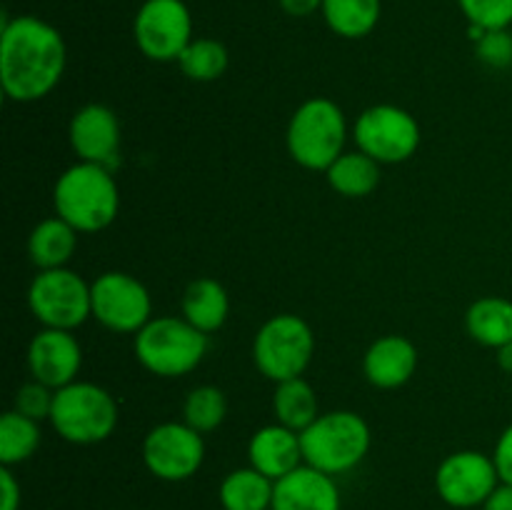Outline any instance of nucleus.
I'll return each mask as SVG.
<instances>
[{"instance_id": "f257e3e1", "label": "nucleus", "mask_w": 512, "mask_h": 510, "mask_svg": "<svg viewBox=\"0 0 512 510\" xmlns=\"http://www.w3.org/2000/svg\"><path fill=\"white\" fill-rule=\"evenodd\" d=\"M68 48L58 28L35 15L3 18L0 88L13 103H35L55 90L65 73Z\"/></svg>"}, {"instance_id": "f03ea898", "label": "nucleus", "mask_w": 512, "mask_h": 510, "mask_svg": "<svg viewBox=\"0 0 512 510\" xmlns=\"http://www.w3.org/2000/svg\"><path fill=\"white\" fill-rule=\"evenodd\" d=\"M53 205L55 215L78 233H100L113 225L120 210V190L113 170L78 160L55 180Z\"/></svg>"}, {"instance_id": "7ed1b4c3", "label": "nucleus", "mask_w": 512, "mask_h": 510, "mask_svg": "<svg viewBox=\"0 0 512 510\" xmlns=\"http://www.w3.org/2000/svg\"><path fill=\"white\" fill-rule=\"evenodd\" d=\"M370 443H373L370 425L353 410L320 413L315 423L300 433L305 465L323 470L333 478L358 468L370 453Z\"/></svg>"}, {"instance_id": "20e7f679", "label": "nucleus", "mask_w": 512, "mask_h": 510, "mask_svg": "<svg viewBox=\"0 0 512 510\" xmlns=\"http://www.w3.org/2000/svg\"><path fill=\"white\" fill-rule=\"evenodd\" d=\"M348 143V120L330 98H310L290 115L285 145L300 168L328 170Z\"/></svg>"}, {"instance_id": "39448f33", "label": "nucleus", "mask_w": 512, "mask_h": 510, "mask_svg": "<svg viewBox=\"0 0 512 510\" xmlns=\"http://www.w3.org/2000/svg\"><path fill=\"white\" fill-rule=\"evenodd\" d=\"M208 335L188 323L183 315L153 318L133 338L138 363L158 378H180L203 363L208 353Z\"/></svg>"}, {"instance_id": "423d86ee", "label": "nucleus", "mask_w": 512, "mask_h": 510, "mask_svg": "<svg viewBox=\"0 0 512 510\" xmlns=\"http://www.w3.org/2000/svg\"><path fill=\"white\" fill-rule=\"evenodd\" d=\"M50 425L65 443H103L118 428V403L100 385L75 380L55 390Z\"/></svg>"}, {"instance_id": "0eeeda50", "label": "nucleus", "mask_w": 512, "mask_h": 510, "mask_svg": "<svg viewBox=\"0 0 512 510\" xmlns=\"http://www.w3.org/2000/svg\"><path fill=\"white\" fill-rule=\"evenodd\" d=\"M315 355V333L300 315L280 313L265 320L253 340V360L273 383L300 378Z\"/></svg>"}, {"instance_id": "6e6552de", "label": "nucleus", "mask_w": 512, "mask_h": 510, "mask_svg": "<svg viewBox=\"0 0 512 510\" xmlns=\"http://www.w3.org/2000/svg\"><path fill=\"white\" fill-rule=\"evenodd\" d=\"M28 308L43 328H80L93 318L90 283L70 268L38 270L28 288Z\"/></svg>"}, {"instance_id": "1a4fd4ad", "label": "nucleus", "mask_w": 512, "mask_h": 510, "mask_svg": "<svg viewBox=\"0 0 512 510\" xmlns=\"http://www.w3.org/2000/svg\"><path fill=\"white\" fill-rule=\"evenodd\" d=\"M353 138L380 165L405 163L420 148V123L400 105H370L355 120Z\"/></svg>"}, {"instance_id": "9d476101", "label": "nucleus", "mask_w": 512, "mask_h": 510, "mask_svg": "<svg viewBox=\"0 0 512 510\" xmlns=\"http://www.w3.org/2000/svg\"><path fill=\"white\" fill-rule=\"evenodd\" d=\"M140 53L155 63H178L193 40V15L185 0H145L133 20Z\"/></svg>"}, {"instance_id": "9b49d317", "label": "nucleus", "mask_w": 512, "mask_h": 510, "mask_svg": "<svg viewBox=\"0 0 512 510\" xmlns=\"http://www.w3.org/2000/svg\"><path fill=\"white\" fill-rule=\"evenodd\" d=\"M93 318L113 333L135 335L153 320V298L135 275L108 270L90 283Z\"/></svg>"}, {"instance_id": "f8f14e48", "label": "nucleus", "mask_w": 512, "mask_h": 510, "mask_svg": "<svg viewBox=\"0 0 512 510\" xmlns=\"http://www.w3.org/2000/svg\"><path fill=\"white\" fill-rule=\"evenodd\" d=\"M500 483L503 480L495 458L480 450H455L445 455L435 470V490L440 500L455 510L483 508Z\"/></svg>"}, {"instance_id": "ddd939ff", "label": "nucleus", "mask_w": 512, "mask_h": 510, "mask_svg": "<svg viewBox=\"0 0 512 510\" xmlns=\"http://www.w3.org/2000/svg\"><path fill=\"white\" fill-rule=\"evenodd\" d=\"M205 460L203 433L190 428L180 420L160 423L145 435L143 463L158 480L165 483H183L193 478Z\"/></svg>"}, {"instance_id": "4468645a", "label": "nucleus", "mask_w": 512, "mask_h": 510, "mask_svg": "<svg viewBox=\"0 0 512 510\" xmlns=\"http://www.w3.org/2000/svg\"><path fill=\"white\" fill-rule=\"evenodd\" d=\"M83 365V348L73 330L43 328L28 345V370L33 380L58 390L75 383Z\"/></svg>"}, {"instance_id": "2eb2a0df", "label": "nucleus", "mask_w": 512, "mask_h": 510, "mask_svg": "<svg viewBox=\"0 0 512 510\" xmlns=\"http://www.w3.org/2000/svg\"><path fill=\"white\" fill-rule=\"evenodd\" d=\"M68 140L78 160L113 168L120 148V120L108 105L88 103L70 118Z\"/></svg>"}, {"instance_id": "dca6fc26", "label": "nucleus", "mask_w": 512, "mask_h": 510, "mask_svg": "<svg viewBox=\"0 0 512 510\" xmlns=\"http://www.w3.org/2000/svg\"><path fill=\"white\" fill-rule=\"evenodd\" d=\"M270 510H343V498L333 475L303 463L290 475L275 480Z\"/></svg>"}, {"instance_id": "f3484780", "label": "nucleus", "mask_w": 512, "mask_h": 510, "mask_svg": "<svg viewBox=\"0 0 512 510\" xmlns=\"http://www.w3.org/2000/svg\"><path fill=\"white\" fill-rule=\"evenodd\" d=\"M418 348L405 335H383L363 355V373L373 388L395 390L410 383L418 370Z\"/></svg>"}, {"instance_id": "a211bd4d", "label": "nucleus", "mask_w": 512, "mask_h": 510, "mask_svg": "<svg viewBox=\"0 0 512 510\" xmlns=\"http://www.w3.org/2000/svg\"><path fill=\"white\" fill-rule=\"evenodd\" d=\"M248 460L255 470L268 475L270 480L285 478L305 463L300 433L280 423L263 425L250 438Z\"/></svg>"}, {"instance_id": "6ab92c4d", "label": "nucleus", "mask_w": 512, "mask_h": 510, "mask_svg": "<svg viewBox=\"0 0 512 510\" xmlns=\"http://www.w3.org/2000/svg\"><path fill=\"white\" fill-rule=\"evenodd\" d=\"M180 310H183V318L200 333H215V330L223 328L230 315L228 290L215 278H195L183 290Z\"/></svg>"}, {"instance_id": "aec40b11", "label": "nucleus", "mask_w": 512, "mask_h": 510, "mask_svg": "<svg viewBox=\"0 0 512 510\" xmlns=\"http://www.w3.org/2000/svg\"><path fill=\"white\" fill-rule=\"evenodd\" d=\"M78 248V230L65 223L60 215L45 218L30 230L28 255L38 270L68 268Z\"/></svg>"}, {"instance_id": "412c9836", "label": "nucleus", "mask_w": 512, "mask_h": 510, "mask_svg": "<svg viewBox=\"0 0 512 510\" xmlns=\"http://www.w3.org/2000/svg\"><path fill=\"white\" fill-rule=\"evenodd\" d=\"M465 328L475 343L485 348H503L512 340V300L500 295L478 298L465 313Z\"/></svg>"}, {"instance_id": "4be33fe9", "label": "nucleus", "mask_w": 512, "mask_h": 510, "mask_svg": "<svg viewBox=\"0 0 512 510\" xmlns=\"http://www.w3.org/2000/svg\"><path fill=\"white\" fill-rule=\"evenodd\" d=\"M275 480L248 468L230 470L218 488V500L223 510H270L273 508Z\"/></svg>"}, {"instance_id": "5701e85b", "label": "nucleus", "mask_w": 512, "mask_h": 510, "mask_svg": "<svg viewBox=\"0 0 512 510\" xmlns=\"http://www.w3.org/2000/svg\"><path fill=\"white\" fill-rule=\"evenodd\" d=\"M273 413L280 425L295 430V433H303L320 415L318 393H315V388L303 375L300 378L283 380V383H275Z\"/></svg>"}, {"instance_id": "b1692460", "label": "nucleus", "mask_w": 512, "mask_h": 510, "mask_svg": "<svg viewBox=\"0 0 512 510\" xmlns=\"http://www.w3.org/2000/svg\"><path fill=\"white\" fill-rule=\"evenodd\" d=\"M330 188L343 198H365L380 185V163L363 150L343 153L325 170Z\"/></svg>"}, {"instance_id": "393cba45", "label": "nucleus", "mask_w": 512, "mask_h": 510, "mask_svg": "<svg viewBox=\"0 0 512 510\" xmlns=\"http://www.w3.org/2000/svg\"><path fill=\"white\" fill-rule=\"evenodd\" d=\"M325 25L345 40H360L373 33L380 23V0H323Z\"/></svg>"}, {"instance_id": "a878e982", "label": "nucleus", "mask_w": 512, "mask_h": 510, "mask_svg": "<svg viewBox=\"0 0 512 510\" xmlns=\"http://www.w3.org/2000/svg\"><path fill=\"white\" fill-rule=\"evenodd\" d=\"M40 443H43V430L38 420L18 410H8L0 418V465L13 468V465L25 463L38 453Z\"/></svg>"}, {"instance_id": "bb28decb", "label": "nucleus", "mask_w": 512, "mask_h": 510, "mask_svg": "<svg viewBox=\"0 0 512 510\" xmlns=\"http://www.w3.org/2000/svg\"><path fill=\"white\" fill-rule=\"evenodd\" d=\"M228 63V48L215 38H193L178 58V65L185 78L195 80V83H213V80H218L228 70Z\"/></svg>"}, {"instance_id": "cd10ccee", "label": "nucleus", "mask_w": 512, "mask_h": 510, "mask_svg": "<svg viewBox=\"0 0 512 510\" xmlns=\"http://www.w3.org/2000/svg\"><path fill=\"white\" fill-rule=\"evenodd\" d=\"M228 415V398L215 385H198L185 395L183 403V423L198 433H213L223 425Z\"/></svg>"}, {"instance_id": "c85d7f7f", "label": "nucleus", "mask_w": 512, "mask_h": 510, "mask_svg": "<svg viewBox=\"0 0 512 510\" xmlns=\"http://www.w3.org/2000/svg\"><path fill=\"white\" fill-rule=\"evenodd\" d=\"M470 25L483 30H508L512 25V0H458Z\"/></svg>"}, {"instance_id": "c756f323", "label": "nucleus", "mask_w": 512, "mask_h": 510, "mask_svg": "<svg viewBox=\"0 0 512 510\" xmlns=\"http://www.w3.org/2000/svg\"><path fill=\"white\" fill-rule=\"evenodd\" d=\"M55 390L48 385L38 383V380H30V383L20 385V390L15 393L13 410L28 415L33 420H50V410H53Z\"/></svg>"}, {"instance_id": "7c9ffc66", "label": "nucleus", "mask_w": 512, "mask_h": 510, "mask_svg": "<svg viewBox=\"0 0 512 510\" xmlns=\"http://www.w3.org/2000/svg\"><path fill=\"white\" fill-rule=\"evenodd\" d=\"M475 55L488 68L505 70L512 65V33L508 30H485L483 38L475 40Z\"/></svg>"}, {"instance_id": "2f4dec72", "label": "nucleus", "mask_w": 512, "mask_h": 510, "mask_svg": "<svg viewBox=\"0 0 512 510\" xmlns=\"http://www.w3.org/2000/svg\"><path fill=\"white\" fill-rule=\"evenodd\" d=\"M20 503H23V490L13 468L0 465V510H20Z\"/></svg>"}, {"instance_id": "473e14b6", "label": "nucleus", "mask_w": 512, "mask_h": 510, "mask_svg": "<svg viewBox=\"0 0 512 510\" xmlns=\"http://www.w3.org/2000/svg\"><path fill=\"white\" fill-rule=\"evenodd\" d=\"M495 465H498V473L503 483L512 485V423L500 433L498 443L493 450Z\"/></svg>"}, {"instance_id": "72a5a7b5", "label": "nucleus", "mask_w": 512, "mask_h": 510, "mask_svg": "<svg viewBox=\"0 0 512 510\" xmlns=\"http://www.w3.org/2000/svg\"><path fill=\"white\" fill-rule=\"evenodd\" d=\"M278 3L293 18H308L323 8V0H278Z\"/></svg>"}, {"instance_id": "f704fd0d", "label": "nucleus", "mask_w": 512, "mask_h": 510, "mask_svg": "<svg viewBox=\"0 0 512 510\" xmlns=\"http://www.w3.org/2000/svg\"><path fill=\"white\" fill-rule=\"evenodd\" d=\"M483 510H512V485L500 483L483 503Z\"/></svg>"}, {"instance_id": "c9c22d12", "label": "nucleus", "mask_w": 512, "mask_h": 510, "mask_svg": "<svg viewBox=\"0 0 512 510\" xmlns=\"http://www.w3.org/2000/svg\"><path fill=\"white\" fill-rule=\"evenodd\" d=\"M498 365L500 370H505V373L512 375V340L510 343H505L503 348H498Z\"/></svg>"}, {"instance_id": "e433bc0d", "label": "nucleus", "mask_w": 512, "mask_h": 510, "mask_svg": "<svg viewBox=\"0 0 512 510\" xmlns=\"http://www.w3.org/2000/svg\"><path fill=\"white\" fill-rule=\"evenodd\" d=\"M510 390H512V385H510Z\"/></svg>"}]
</instances>
